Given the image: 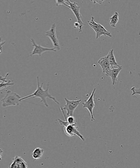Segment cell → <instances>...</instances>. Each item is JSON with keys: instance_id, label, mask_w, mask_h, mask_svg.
Segmentation results:
<instances>
[{"instance_id": "cell-7", "label": "cell", "mask_w": 140, "mask_h": 168, "mask_svg": "<svg viewBox=\"0 0 140 168\" xmlns=\"http://www.w3.org/2000/svg\"><path fill=\"white\" fill-rule=\"evenodd\" d=\"M56 27V24H53L51 27L50 30L45 32V35L50 39L53 45L57 50H61V47L57 37Z\"/></svg>"}, {"instance_id": "cell-15", "label": "cell", "mask_w": 140, "mask_h": 168, "mask_svg": "<svg viewBox=\"0 0 140 168\" xmlns=\"http://www.w3.org/2000/svg\"><path fill=\"white\" fill-rule=\"evenodd\" d=\"M119 13L115 11L112 17L110 18V24L112 28L116 27L117 24L119 21Z\"/></svg>"}, {"instance_id": "cell-12", "label": "cell", "mask_w": 140, "mask_h": 168, "mask_svg": "<svg viewBox=\"0 0 140 168\" xmlns=\"http://www.w3.org/2000/svg\"><path fill=\"white\" fill-rule=\"evenodd\" d=\"M123 69V67L121 66L117 68H114V69H110L109 70L108 76L111 78L112 80V85H115L117 82L118 76L120 72Z\"/></svg>"}, {"instance_id": "cell-10", "label": "cell", "mask_w": 140, "mask_h": 168, "mask_svg": "<svg viewBox=\"0 0 140 168\" xmlns=\"http://www.w3.org/2000/svg\"><path fill=\"white\" fill-rule=\"evenodd\" d=\"M9 168H28V165L22 157L16 156L12 159Z\"/></svg>"}, {"instance_id": "cell-23", "label": "cell", "mask_w": 140, "mask_h": 168, "mask_svg": "<svg viewBox=\"0 0 140 168\" xmlns=\"http://www.w3.org/2000/svg\"></svg>"}, {"instance_id": "cell-22", "label": "cell", "mask_w": 140, "mask_h": 168, "mask_svg": "<svg viewBox=\"0 0 140 168\" xmlns=\"http://www.w3.org/2000/svg\"><path fill=\"white\" fill-rule=\"evenodd\" d=\"M6 43V41H4V43H2L1 41V53H2V45H4V44Z\"/></svg>"}, {"instance_id": "cell-20", "label": "cell", "mask_w": 140, "mask_h": 168, "mask_svg": "<svg viewBox=\"0 0 140 168\" xmlns=\"http://www.w3.org/2000/svg\"><path fill=\"white\" fill-rule=\"evenodd\" d=\"M92 1L93 2L94 4H97H97H100V5H101V4H102L103 2L105 1H103V0H102V1Z\"/></svg>"}, {"instance_id": "cell-19", "label": "cell", "mask_w": 140, "mask_h": 168, "mask_svg": "<svg viewBox=\"0 0 140 168\" xmlns=\"http://www.w3.org/2000/svg\"><path fill=\"white\" fill-rule=\"evenodd\" d=\"M8 75H9V73H8L6 74V76L5 77H3L2 75H1V79H1V82H7L8 81L7 80L6 78L8 77Z\"/></svg>"}, {"instance_id": "cell-14", "label": "cell", "mask_w": 140, "mask_h": 168, "mask_svg": "<svg viewBox=\"0 0 140 168\" xmlns=\"http://www.w3.org/2000/svg\"><path fill=\"white\" fill-rule=\"evenodd\" d=\"M44 150L43 149L38 147L34 150L32 153V157L35 159H40L43 156Z\"/></svg>"}, {"instance_id": "cell-9", "label": "cell", "mask_w": 140, "mask_h": 168, "mask_svg": "<svg viewBox=\"0 0 140 168\" xmlns=\"http://www.w3.org/2000/svg\"><path fill=\"white\" fill-rule=\"evenodd\" d=\"M96 90V88H94L88 99L85 101V102L82 103L83 108H84L87 109L90 113L92 122L95 120V118L94 116L93 110L95 106L94 95L95 93Z\"/></svg>"}, {"instance_id": "cell-11", "label": "cell", "mask_w": 140, "mask_h": 168, "mask_svg": "<svg viewBox=\"0 0 140 168\" xmlns=\"http://www.w3.org/2000/svg\"><path fill=\"white\" fill-rule=\"evenodd\" d=\"M98 63L102 67L103 73L106 74V76H108L109 70L111 69V67L107 55L101 57L98 61Z\"/></svg>"}, {"instance_id": "cell-21", "label": "cell", "mask_w": 140, "mask_h": 168, "mask_svg": "<svg viewBox=\"0 0 140 168\" xmlns=\"http://www.w3.org/2000/svg\"><path fill=\"white\" fill-rule=\"evenodd\" d=\"M74 28H79L80 25L78 22H76L74 24Z\"/></svg>"}, {"instance_id": "cell-16", "label": "cell", "mask_w": 140, "mask_h": 168, "mask_svg": "<svg viewBox=\"0 0 140 168\" xmlns=\"http://www.w3.org/2000/svg\"><path fill=\"white\" fill-rule=\"evenodd\" d=\"M0 85V90L6 88L8 86H12L14 85V83L11 80H8L7 82H1Z\"/></svg>"}, {"instance_id": "cell-3", "label": "cell", "mask_w": 140, "mask_h": 168, "mask_svg": "<svg viewBox=\"0 0 140 168\" xmlns=\"http://www.w3.org/2000/svg\"><path fill=\"white\" fill-rule=\"evenodd\" d=\"M57 120L61 125L64 126V132L66 135L69 137L77 136L83 141H85V139L78 130V127L76 125H69L66 121H63L60 119H58Z\"/></svg>"}, {"instance_id": "cell-2", "label": "cell", "mask_w": 140, "mask_h": 168, "mask_svg": "<svg viewBox=\"0 0 140 168\" xmlns=\"http://www.w3.org/2000/svg\"><path fill=\"white\" fill-rule=\"evenodd\" d=\"M21 98L18 93L8 90L5 97L1 100L2 106L6 108L11 106H19Z\"/></svg>"}, {"instance_id": "cell-17", "label": "cell", "mask_w": 140, "mask_h": 168, "mask_svg": "<svg viewBox=\"0 0 140 168\" xmlns=\"http://www.w3.org/2000/svg\"><path fill=\"white\" fill-rule=\"evenodd\" d=\"M67 0H56V6H66L67 8H70V6L68 5V4L67 3Z\"/></svg>"}, {"instance_id": "cell-1", "label": "cell", "mask_w": 140, "mask_h": 168, "mask_svg": "<svg viewBox=\"0 0 140 168\" xmlns=\"http://www.w3.org/2000/svg\"><path fill=\"white\" fill-rule=\"evenodd\" d=\"M36 78L37 81V88L36 90L32 94L27 95L25 97L22 98L20 99V101H22L23 100H25L30 97H33V98H39L41 99V102L43 103L45 106L48 108L49 107V105L48 104L47 101V98H48L49 99L52 100L57 104L60 105V103L57 100L56 98L49 93V83H47V89L45 90L43 89L44 83H43L41 85L40 84L39 77L37 76Z\"/></svg>"}, {"instance_id": "cell-13", "label": "cell", "mask_w": 140, "mask_h": 168, "mask_svg": "<svg viewBox=\"0 0 140 168\" xmlns=\"http://www.w3.org/2000/svg\"><path fill=\"white\" fill-rule=\"evenodd\" d=\"M107 56L108 57V60L110 62L111 69H114L115 66H117L118 67H121V66H120L118 64L117 62L116 61L114 53H113V49H111L110 50Z\"/></svg>"}, {"instance_id": "cell-8", "label": "cell", "mask_w": 140, "mask_h": 168, "mask_svg": "<svg viewBox=\"0 0 140 168\" xmlns=\"http://www.w3.org/2000/svg\"><path fill=\"white\" fill-rule=\"evenodd\" d=\"M64 99L66 101V104L63 108V110L67 111V116H73L74 110L80 104L82 100L70 101L66 98H64Z\"/></svg>"}, {"instance_id": "cell-4", "label": "cell", "mask_w": 140, "mask_h": 168, "mask_svg": "<svg viewBox=\"0 0 140 168\" xmlns=\"http://www.w3.org/2000/svg\"><path fill=\"white\" fill-rule=\"evenodd\" d=\"M95 17H92L91 20L88 21L89 25L91 26V28L95 31L96 34V39H97L101 36L105 35L111 38L112 35L110 32L107 31L105 27L99 23L95 22L94 21Z\"/></svg>"}, {"instance_id": "cell-6", "label": "cell", "mask_w": 140, "mask_h": 168, "mask_svg": "<svg viewBox=\"0 0 140 168\" xmlns=\"http://www.w3.org/2000/svg\"><path fill=\"white\" fill-rule=\"evenodd\" d=\"M30 40L32 43V47H34L33 50H32V52H30V56H32L35 55H38L40 57L42 55L44 52H47V51L56 52L57 51L54 47L53 48H48L43 47L40 45H38L33 38L30 39Z\"/></svg>"}, {"instance_id": "cell-5", "label": "cell", "mask_w": 140, "mask_h": 168, "mask_svg": "<svg viewBox=\"0 0 140 168\" xmlns=\"http://www.w3.org/2000/svg\"><path fill=\"white\" fill-rule=\"evenodd\" d=\"M67 3L68 5L70 6L69 9H71L72 12H73L75 16L76 17L77 22H78L79 24V32H82L83 26L86 25L84 24L82 20V15H81L80 11V6H78V3H77L76 2H71L69 0H67Z\"/></svg>"}, {"instance_id": "cell-18", "label": "cell", "mask_w": 140, "mask_h": 168, "mask_svg": "<svg viewBox=\"0 0 140 168\" xmlns=\"http://www.w3.org/2000/svg\"><path fill=\"white\" fill-rule=\"evenodd\" d=\"M131 90L132 91V95H133L136 94L140 95V89H137L135 87H132Z\"/></svg>"}]
</instances>
